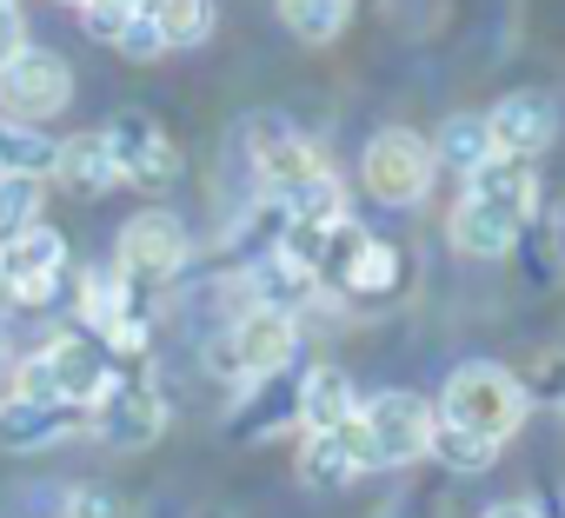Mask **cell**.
<instances>
[{"mask_svg":"<svg viewBox=\"0 0 565 518\" xmlns=\"http://www.w3.org/2000/svg\"><path fill=\"white\" fill-rule=\"evenodd\" d=\"M386 518H439V511H433V498H419V492H406L399 505H386Z\"/></svg>","mask_w":565,"mask_h":518,"instance_id":"32","label":"cell"},{"mask_svg":"<svg viewBox=\"0 0 565 518\" xmlns=\"http://www.w3.org/2000/svg\"><path fill=\"white\" fill-rule=\"evenodd\" d=\"M360 186L380 206H419L433 186V147L413 127H380L360 153Z\"/></svg>","mask_w":565,"mask_h":518,"instance_id":"5","label":"cell"},{"mask_svg":"<svg viewBox=\"0 0 565 518\" xmlns=\"http://www.w3.org/2000/svg\"><path fill=\"white\" fill-rule=\"evenodd\" d=\"M87 425H94L114 452H147V445L167 432V399H160L147 379H127V373H120V379L94 399Z\"/></svg>","mask_w":565,"mask_h":518,"instance_id":"10","label":"cell"},{"mask_svg":"<svg viewBox=\"0 0 565 518\" xmlns=\"http://www.w3.org/2000/svg\"><path fill=\"white\" fill-rule=\"evenodd\" d=\"M426 458H439L446 472L472 478V472H486V465L499 458V445H486V439H472V432H452V425H433V452H426Z\"/></svg>","mask_w":565,"mask_h":518,"instance_id":"26","label":"cell"},{"mask_svg":"<svg viewBox=\"0 0 565 518\" xmlns=\"http://www.w3.org/2000/svg\"><path fill=\"white\" fill-rule=\"evenodd\" d=\"M433 147V166H459V173H479L492 160V133H486V114H446L439 133L426 140Z\"/></svg>","mask_w":565,"mask_h":518,"instance_id":"21","label":"cell"},{"mask_svg":"<svg viewBox=\"0 0 565 518\" xmlns=\"http://www.w3.org/2000/svg\"><path fill=\"white\" fill-rule=\"evenodd\" d=\"M120 54H127V61H160V54H167V41H160V28H153L147 8H134V21H127V34H120Z\"/></svg>","mask_w":565,"mask_h":518,"instance_id":"28","label":"cell"},{"mask_svg":"<svg viewBox=\"0 0 565 518\" xmlns=\"http://www.w3.org/2000/svg\"><path fill=\"white\" fill-rule=\"evenodd\" d=\"M519 219L512 213H499V206H486V199H466L459 193V206H452V219H446V239L466 252V259H505L512 246H519Z\"/></svg>","mask_w":565,"mask_h":518,"instance_id":"14","label":"cell"},{"mask_svg":"<svg viewBox=\"0 0 565 518\" xmlns=\"http://www.w3.org/2000/svg\"><path fill=\"white\" fill-rule=\"evenodd\" d=\"M120 379V359L94 339V333H54L34 359L14 366V392L21 399H54L74 412H94V399Z\"/></svg>","mask_w":565,"mask_h":518,"instance_id":"1","label":"cell"},{"mask_svg":"<svg viewBox=\"0 0 565 518\" xmlns=\"http://www.w3.org/2000/svg\"><path fill=\"white\" fill-rule=\"evenodd\" d=\"M54 180H61V193H74V199H100V193H114L120 180H114L107 133H74V140L61 147V160H54Z\"/></svg>","mask_w":565,"mask_h":518,"instance_id":"18","label":"cell"},{"mask_svg":"<svg viewBox=\"0 0 565 518\" xmlns=\"http://www.w3.org/2000/svg\"><path fill=\"white\" fill-rule=\"evenodd\" d=\"M466 199H486V206H499L525 226L539 213V173H532V160H499L492 153L479 173H466Z\"/></svg>","mask_w":565,"mask_h":518,"instance_id":"15","label":"cell"},{"mask_svg":"<svg viewBox=\"0 0 565 518\" xmlns=\"http://www.w3.org/2000/svg\"><path fill=\"white\" fill-rule=\"evenodd\" d=\"M127 8H147V0H127Z\"/></svg>","mask_w":565,"mask_h":518,"instance_id":"39","label":"cell"},{"mask_svg":"<svg viewBox=\"0 0 565 518\" xmlns=\"http://www.w3.org/2000/svg\"><path fill=\"white\" fill-rule=\"evenodd\" d=\"M0 8H21V0H0Z\"/></svg>","mask_w":565,"mask_h":518,"instance_id":"38","label":"cell"},{"mask_svg":"<svg viewBox=\"0 0 565 518\" xmlns=\"http://www.w3.org/2000/svg\"><path fill=\"white\" fill-rule=\"evenodd\" d=\"M552 246H558V259H565V199H558V213H552Z\"/></svg>","mask_w":565,"mask_h":518,"instance_id":"35","label":"cell"},{"mask_svg":"<svg viewBox=\"0 0 565 518\" xmlns=\"http://www.w3.org/2000/svg\"><path fill=\"white\" fill-rule=\"evenodd\" d=\"M539 518H565V498H558V505H545V511H539Z\"/></svg>","mask_w":565,"mask_h":518,"instance_id":"36","label":"cell"},{"mask_svg":"<svg viewBox=\"0 0 565 518\" xmlns=\"http://www.w3.org/2000/svg\"><path fill=\"white\" fill-rule=\"evenodd\" d=\"M525 379L512 373V366H492V359H466L452 379H446V392H439V425H452V432H472V439H486V445H505L519 425H525Z\"/></svg>","mask_w":565,"mask_h":518,"instance_id":"2","label":"cell"},{"mask_svg":"<svg viewBox=\"0 0 565 518\" xmlns=\"http://www.w3.org/2000/svg\"><path fill=\"white\" fill-rule=\"evenodd\" d=\"M21 47H28V21H21V8H0V67H8Z\"/></svg>","mask_w":565,"mask_h":518,"instance_id":"31","label":"cell"},{"mask_svg":"<svg viewBox=\"0 0 565 518\" xmlns=\"http://www.w3.org/2000/svg\"><path fill=\"white\" fill-rule=\"evenodd\" d=\"M74 8H81V0H74Z\"/></svg>","mask_w":565,"mask_h":518,"instance_id":"40","label":"cell"},{"mask_svg":"<svg viewBox=\"0 0 565 518\" xmlns=\"http://www.w3.org/2000/svg\"><path fill=\"white\" fill-rule=\"evenodd\" d=\"M54 160H61V140L41 133V127H21V120H0V173L14 180H54Z\"/></svg>","mask_w":565,"mask_h":518,"instance_id":"20","label":"cell"},{"mask_svg":"<svg viewBox=\"0 0 565 518\" xmlns=\"http://www.w3.org/2000/svg\"><path fill=\"white\" fill-rule=\"evenodd\" d=\"M279 21L294 28V41L307 47H333L353 21V0H279Z\"/></svg>","mask_w":565,"mask_h":518,"instance_id":"24","label":"cell"},{"mask_svg":"<svg viewBox=\"0 0 565 518\" xmlns=\"http://www.w3.org/2000/svg\"><path fill=\"white\" fill-rule=\"evenodd\" d=\"M74 100V67L47 47H21L8 67H0V120L41 127Z\"/></svg>","mask_w":565,"mask_h":518,"instance_id":"7","label":"cell"},{"mask_svg":"<svg viewBox=\"0 0 565 518\" xmlns=\"http://www.w3.org/2000/svg\"><path fill=\"white\" fill-rule=\"evenodd\" d=\"M532 392H539L545 406H558V412H565V353L532 366V379H525V399H532Z\"/></svg>","mask_w":565,"mask_h":518,"instance_id":"29","label":"cell"},{"mask_svg":"<svg viewBox=\"0 0 565 518\" xmlns=\"http://www.w3.org/2000/svg\"><path fill=\"white\" fill-rule=\"evenodd\" d=\"M287 419H300V386L273 399V379H253V392H246V399L233 406L226 432H233V439H266V432H279Z\"/></svg>","mask_w":565,"mask_h":518,"instance_id":"22","label":"cell"},{"mask_svg":"<svg viewBox=\"0 0 565 518\" xmlns=\"http://www.w3.org/2000/svg\"><path fill=\"white\" fill-rule=\"evenodd\" d=\"M14 306H21V300H14V287H8V273H0V326H8V320H14Z\"/></svg>","mask_w":565,"mask_h":518,"instance_id":"34","label":"cell"},{"mask_svg":"<svg viewBox=\"0 0 565 518\" xmlns=\"http://www.w3.org/2000/svg\"><path fill=\"white\" fill-rule=\"evenodd\" d=\"M486 133H492V153L499 160H539L552 147V133H558V107H552V94L519 87V94H505L486 114Z\"/></svg>","mask_w":565,"mask_h":518,"instance_id":"12","label":"cell"},{"mask_svg":"<svg viewBox=\"0 0 565 518\" xmlns=\"http://www.w3.org/2000/svg\"><path fill=\"white\" fill-rule=\"evenodd\" d=\"M246 153H253V173H259V199H273L279 213L333 173V160L287 114H246Z\"/></svg>","mask_w":565,"mask_h":518,"instance_id":"3","label":"cell"},{"mask_svg":"<svg viewBox=\"0 0 565 518\" xmlns=\"http://www.w3.org/2000/svg\"><path fill=\"white\" fill-rule=\"evenodd\" d=\"M0 273H8L21 306H54L61 287H67V233H54L47 219L28 226L21 239L0 246Z\"/></svg>","mask_w":565,"mask_h":518,"instance_id":"9","label":"cell"},{"mask_svg":"<svg viewBox=\"0 0 565 518\" xmlns=\"http://www.w3.org/2000/svg\"><path fill=\"white\" fill-rule=\"evenodd\" d=\"M353 412H360L353 379L340 366H307V379H300V425L307 432H340V425H353Z\"/></svg>","mask_w":565,"mask_h":518,"instance_id":"17","label":"cell"},{"mask_svg":"<svg viewBox=\"0 0 565 518\" xmlns=\"http://www.w3.org/2000/svg\"><path fill=\"white\" fill-rule=\"evenodd\" d=\"M100 133H107V153H114V180L120 186H167L180 173V153H173L167 127L147 107H120Z\"/></svg>","mask_w":565,"mask_h":518,"instance_id":"8","label":"cell"},{"mask_svg":"<svg viewBox=\"0 0 565 518\" xmlns=\"http://www.w3.org/2000/svg\"><path fill=\"white\" fill-rule=\"evenodd\" d=\"M186 267V226L167 213V206H147L120 226V259H114V280L147 293V287H167L173 273Z\"/></svg>","mask_w":565,"mask_h":518,"instance_id":"6","label":"cell"},{"mask_svg":"<svg viewBox=\"0 0 565 518\" xmlns=\"http://www.w3.org/2000/svg\"><path fill=\"white\" fill-rule=\"evenodd\" d=\"M433 406L419 399V392H373V399H360V419H353V432H360V465L366 472H399V465H419L426 452H433Z\"/></svg>","mask_w":565,"mask_h":518,"instance_id":"4","label":"cell"},{"mask_svg":"<svg viewBox=\"0 0 565 518\" xmlns=\"http://www.w3.org/2000/svg\"><path fill=\"white\" fill-rule=\"evenodd\" d=\"M74 425H87V412L54 406V399H21V392L0 399V452H41V445L67 439Z\"/></svg>","mask_w":565,"mask_h":518,"instance_id":"13","label":"cell"},{"mask_svg":"<svg viewBox=\"0 0 565 518\" xmlns=\"http://www.w3.org/2000/svg\"><path fill=\"white\" fill-rule=\"evenodd\" d=\"M147 14H153L167 54H180V47H206V41H213V21H220L213 0H147Z\"/></svg>","mask_w":565,"mask_h":518,"instance_id":"23","label":"cell"},{"mask_svg":"<svg viewBox=\"0 0 565 518\" xmlns=\"http://www.w3.org/2000/svg\"><path fill=\"white\" fill-rule=\"evenodd\" d=\"M67 518H120V505H114L107 485H74L67 492Z\"/></svg>","mask_w":565,"mask_h":518,"instance_id":"30","label":"cell"},{"mask_svg":"<svg viewBox=\"0 0 565 518\" xmlns=\"http://www.w3.org/2000/svg\"><path fill=\"white\" fill-rule=\"evenodd\" d=\"M41 199H47V186H41V180H14V173H0V246L21 239L28 226H41Z\"/></svg>","mask_w":565,"mask_h":518,"instance_id":"25","label":"cell"},{"mask_svg":"<svg viewBox=\"0 0 565 518\" xmlns=\"http://www.w3.org/2000/svg\"><path fill=\"white\" fill-rule=\"evenodd\" d=\"M239 293H246V306H259V313L300 320V313L320 300V280L300 267L287 246H266V252H253L246 267H239Z\"/></svg>","mask_w":565,"mask_h":518,"instance_id":"11","label":"cell"},{"mask_svg":"<svg viewBox=\"0 0 565 518\" xmlns=\"http://www.w3.org/2000/svg\"><path fill=\"white\" fill-rule=\"evenodd\" d=\"M360 419V412H353ZM366 465H360V432L353 425H340V432H307V445H300V485H313V492H340V485H353Z\"/></svg>","mask_w":565,"mask_h":518,"instance_id":"16","label":"cell"},{"mask_svg":"<svg viewBox=\"0 0 565 518\" xmlns=\"http://www.w3.org/2000/svg\"><path fill=\"white\" fill-rule=\"evenodd\" d=\"M486 518H539V505H525V498H505V505H492Z\"/></svg>","mask_w":565,"mask_h":518,"instance_id":"33","label":"cell"},{"mask_svg":"<svg viewBox=\"0 0 565 518\" xmlns=\"http://www.w3.org/2000/svg\"><path fill=\"white\" fill-rule=\"evenodd\" d=\"M399 273H406L399 246H386V239H366V246L347 259V273H340L333 287H340V293H353V300H386V293H399Z\"/></svg>","mask_w":565,"mask_h":518,"instance_id":"19","label":"cell"},{"mask_svg":"<svg viewBox=\"0 0 565 518\" xmlns=\"http://www.w3.org/2000/svg\"><path fill=\"white\" fill-rule=\"evenodd\" d=\"M0 373H8V339H0Z\"/></svg>","mask_w":565,"mask_h":518,"instance_id":"37","label":"cell"},{"mask_svg":"<svg viewBox=\"0 0 565 518\" xmlns=\"http://www.w3.org/2000/svg\"><path fill=\"white\" fill-rule=\"evenodd\" d=\"M127 21H134L127 0H81V28H87V41H100V47H120Z\"/></svg>","mask_w":565,"mask_h":518,"instance_id":"27","label":"cell"}]
</instances>
